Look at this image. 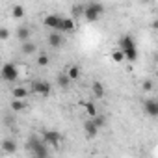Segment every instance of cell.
<instances>
[{
  "instance_id": "cell-1",
  "label": "cell",
  "mask_w": 158,
  "mask_h": 158,
  "mask_svg": "<svg viewBox=\"0 0 158 158\" xmlns=\"http://www.w3.org/2000/svg\"><path fill=\"white\" fill-rule=\"evenodd\" d=\"M26 151H28L32 156H35V158H45V156H48V145L45 143L43 136L32 134V136L28 138V141H26Z\"/></svg>"
},
{
  "instance_id": "cell-2",
  "label": "cell",
  "mask_w": 158,
  "mask_h": 158,
  "mask_svg": "<svg viewBox=\"0 0 158 158\" xmlns=\"http://www.w3.org/2000/svg\"><path fill=\"white\" fill-rule=\"evenodd\" d=\"M104 15V6L101 2H97V0H93V2H89L86 6V13H84V19L89 21V23H97L101 17Z\"/></svg>"
},
{
  "instance_id": "cell-3",
  "label": "cell",
  "mask_w": 158,
  "mask_h": 158,
  "mask_svg": "<svg viewBox=\"0 0 158 158\" xmlns=\"http://www.w3.org/2000/svg\"><path fill=\"white\" fill-rule=\"evenodd\" d=\"M30 91L39 95V97H43V99H47L50 95V84L45 82V80H34L32 86H30Z\"/></svg>"
},
{
  "instance_id": "cell-4",
  "label": "cell",
  "mask_w": 158,
  "mask_h": 158,
  "mask_svg": "<svg viewBox=\"0 0 158 158\" xmlns=\"http://www.w3.org/2000/svg\"><path fill=\"white\" fill-rule=\"evenodd\" d=\"M2 78L6 82H15L19 78V69L15 67V63H4L2 65Z\"/></svg>"
},
{
  "instance_id": "cell-5",
  "label": "cell",
  "mask_w": 158,
  "mask_h": 158,
  "mask_svg": "<svg viewBox=\"0 0 158 158\" xmlns=\"http://www.w3.org/2000/svg\"><path fill=\"white\" fill-rule=\"evenodd\" d=\"M43 139H45L47 145H50V147H58V145L61 143V134L56 132V130H45V132H43Z\"/></svg>"
},
{
  "instance_id": "cell-6",
  "label": "cell",
  "mask_w": 158,
  "mask_h": 158,
  "mask_svg": "<svg viewBox=\"0 0 158 158\" xmlns=\"http://www.w3.org/2000/svg\"><path fill=\"white\" fill-rule=\"evenodd\" d=\"M48 45H50L52 48H60V47H63V45H65L63 32H58V30H54V32L48 35Z\"/></svg>"
},
{
  "instance_id": "cell-7",
  "label": "cell",
  "mask_w": 158,
  "mask_h": 158,
  "mask_svg": "<svg viewBox=\"0 0 158 158\" xmlns=\"http://www.w3.org/2000/svg\"><path fill=\"white\" fill-rule=\"evenodd\" d=\"M43 24L50 30H58L60 32V26H61V15H47L43 19Z\"/></svg>"
},
{
  "instance_id": "cell-8",
  "label": "cell",
  "mask_w": 158,
  "mask_h": 158,
  "mask_svg": "<svg viewBox=\"0 0 158 158\" xmlns=\"http://www.w3.org/2000/svg\"><path fill=\"white\" fill-rule=\"evenodd\" d=\"M143 112L149 117H158V102H156V99H147L143 102Z\"/></svg>"
},
{
  "instance_id": "cell-9",
  "label": "cell",
  "mask_w": 158,
  "mask_h": 158,
  "mask_svg": "<svg viewBox=\"0 0 158 158\" xmlns=\"http://www.w3.org/2000/svg\"><path fill=\"white\" fill-rule=\"evenodd\" d=\"M15 37H17L21 43L28 41V39L32 37V28H30L28 24H21V26L17 28V32H15Z\"/></svg>"
},
{
  "instance_id": "cell-10",
  "label": "cell",
  "mask_w": 158,
  "mask_h": 158,
  "mask_svg": "<svg viewBox=\"0 0 158 158\" xmlns=\"http://www.w3.org/2000/svg\"><path fill=\"white\" fill-rule=\"evenodd\" d=\"M74 28H76V19H73V17H61L60 32L69 34V32H74Z\"/></svg>"
},
{
  "instance_id": "cell-11",
  "label": "cell",
  "mask_w": 158,
  "mask_h": 158,
  "mask_svg": "<svg viewBox=\"0 0 158 158\" xmlns=\"http://www.w3.org/2000/svg\"><path fill=\"white\" fill-rule=\"evenodd\" d=\"M99 130H101V128L95 125V121H93L91 117L84 123V132H86V138H89V139H91V138H95V136L99 134Z\"/></svg>"
},
{
  "instance_id": "cell-12",
  "label": "cell",
  "mask_w": 158,
  "mask_h": 158,
  "mask_svg": "<svg viewBox=\"0 0 158 158\" xmlns=\"http://www.w3.org/2000/svg\"><path fill=\"white\" fill-rule=\"evenodd\" d=\"M71 82H73V78H71L67 73H60V74L56 76V84H58L61 89H67V88L71 86Z\"/></svg>"
},
{
  "instance_id": "cell-13",
  "label": "cell",
  "mask_w": 158,
  "mask_h": 158,
  "mask_svg": "<svg viewBox=\"0 0 158 158\" xmlns=\"http://www.w3.org/2000/svg\"><path fill=\"white\" fill-rule=\"evenodd\" d=\"M21 52L24 54V56H30V54H35L37 52V45L34 43V41H24L23 45H21Z\"/></svg>"
},
{
  "instance_id": "cell-14",
  "label": "cell",
  "mask_w": 158,
  "mask_h": 158,
  "mask_svg": "<svg viewBox=\"0 0 158 158\" xmlns=\"http://www.w3.org/2000/svg\"><path fill=\"white\" fill-rule=\"evenodd\" d=\"M132 47H136L132 35H123V37H119V48H121V50H127V48H132Z\"/></svg>"
},
{
  "instance_id": "cell-15",
  "label": "cell",
  "mask_w": 158,
  "mask_h": 158,
  "mask_svg": "<svg viewBox=\"0 0 158 158\" xmlns=\"http://www.w3.org/2000/svg\"><path fill=\"white\" fill-rule=\"evenodd\" d=\"M84 13H86V6H82V4H74L71 8V17L73 19H80V17H84Z\"/></svg>"
},
{
  "instance_id": "cell-16",
  "label": "cell",
  "mask_w": 158,
  "mask_h": 158,
  "mask_svg": "<svg viewBox=\"0 0 158 158\" xmlns=\"http://www.w3.org/2000/svg\"><path fill=\"white\" fill-rule=\"evenodd\" d=\"M2 151H4L6 154H13V152L17 151V143H15L13 139H4V141H2Z\"/></svg>"
},
{
  "instance_id": "cell-17",
  "label": "cell",
  "mask_w": 158,
  "mask_h": 158,
  "mask_svg": "<svg viewBox=\"0 0 158 158\" xmlns=\"http://www.w3.org/2000/svg\"><path fill=\"white\" fill-rule=\"evenodd\" d=\"M28 93H32V91H28L26 88H21V86H17V88H13V89H11L13 99H26V97H28Z\"/></svg>"
},
{
  "instance_id": "cell-18",
  "label": "cell",
  "mask_w": 158,
  "mask_h": 158,
  "mask_svg": "<svg viewBox=\"0 0 158 158\" xmlns=\"http://www.w3.org/2000/svg\"><path fill=\"white\" fill-rule=\"evenodd\" d=\"M91 91H93V95H95L97 99H102V97H104V84L93 82V84H91Z\"/></svg>"
},
{
  "instance_id": "cell-19",
  "label": "cell",
  "mask_w": 158,
  "mask_h": 158,
  "mask_svg": "<svg viewBox=\"0 0 158 158\" xmlns=\"http://www.w3.org/2000/svg\"><path fill=\"white\" fill-rule=\"evenodd\" d=\"M24 108H26L24 99H13V101H11V110H13V112H23Z\"/></svg>"
},
{
  "instance_id": "cell-20",
  "label": "cell",
  "mask_w": 158,
  "mask_h": 158,
  "mask_svg": "<svg viewBox=\"0 0 158 158\" xmlns=\"http://www.w3.org/2000/svg\"><path fill=\"white\" fill-rule=\"evenodd\" d=\"M93 121H95V125L99 127V128H104L106 125H108V119H106V115L104 114H97L95 117H91Z\"/></svg>"
},
{
  "instance_id": "cell-21",
  "label": "cell",
  "mask_w": 158,
  "mask_h": 158,
  "mask_svg": "<svg viewBox=\"0 0 158 158\" xmlns=\"http://www.w3.org/2000/svg\"><path fill=\"white\" fill-rule=\"evenodd\" d=\"M67 74L73 78V80H78V78H80V67H78V65H71L67 69Z\"/></svg>"
},
{
  "instance_id": "cell-22",
  "label": "cell",
  "mask_w": 158,
  "mask_h": 158,
  "mask_svg": "<svg viewBox=\"0 0 158 158\" xmlns=\"http://www.w3.org/2000/svg\"><path fill=\"white\" fill-rule=\"evenodd\" d=\"M123 52H125V58H127L128 61H136V58H138V48H136V47L127 48V50H123Z\"/></svg>"
},
{
  "instance_id": "cell-23",
  "label": "cell",
  "mask_w": 158,
  "mask_h": 158,
  "mask_svg": "<svg viewBox=\"0 0 158 158\" xmlns=\"http://www.w3.org/2000/svg\"><path fill=\"white\" fill-rule=\"evenodd\" d=\"M11 15H13V19H23L24 17V8L23 6H13Z\"/></svg>"
},
{
  "instance_id": "cell-24",
  "label": "cell",
  "mask_w": 158,
  "mask_h": 158,
  "mask_svg": "<svg viewBox=\"0 0 158 158\" xmlns=\"http://www.w3.org/2000/svg\"><path fill=\"white\" fill-rule=\"evenodd\" d=\"M84 108H86V114H88V115H89V117H95V115H97V114H99V112H97V108H95V104H93V102H86V104H84Z\"/></svg>"
},
{
  "instance_id": "cell-25",
  "label": "cell",
  "mask_w": 158,
  "mask_h": 158,
  "mask_svg": "<svg viewBox=\"0 0 158 158\" xmlns=\"http://www.w3.org/2000/svg\"><path fill=\"white\" fill-rule=\"evenodd\" d=\"M112 60H114V61H117V63H121V61H123V60H127V58H125V52L119 48V50H114V52H112Z\"/></svg>"
},
{
  "instance_id": "cell-26",
  "label": "cell",
  "mask_w": 158,
  "mask_h": 158,
  "mask_svg": "<svg viewBox=\"0 0 158 158\" xmlns=\"http://www.w3.org/2000/svg\"><path fill=\"white\" fill-rule=\"evenodd\" d=\"M48 61H50V60H48L47 54H39V56H37V65H39V67H47Z\"/></svg>"
},
{
  "instance_id": "cell-27",
  "label": "cell",
  "mask_w": 158,
  "mask_h": 158,
  "mask_svg": "<svg viewBox=\"0 0 158 158\" xmlns=\"http://www.w3.org/2000/svg\"><path fill=\"white\" fill-rule=\"evenodd\" d=\"M8 37H10V30H8V28H0V39H2V41H8Z\"/></svg>"
},
{
  "instance_id": "cell-28",
  "label": "cell",
  "mask_w": 158,
  "mask_h": 158,
  "mask_svg": "<svg viewBox=\"0 0 158 158\" xmlns=\"http://www.w3.org/2000/svg\"><path fill=\"white\" fill-rule=\"evenodd\" d=\"M151 89H152L151 80H145V82H143V91H151Z\"/></svg>"
},
{
  "instance_id": "cell-29",
  "label": "cell",
  "mask_w": 158,
  "mask_h": 158,
  "mask_svg": "<svg viewBox=\"0 0 158 158\" xmlns=\"http://www.w3.org/2000/svg\"><path fill=\"white\" fill-rule=\"evenodd\" d=\"M141 2H151V0H141Z\"/></svg>"
},
{
  "instance_id": "cell-30",
  "label": "cell",
  "mask_w": 158,
  "mask_h": 158,
  "mask_svg": "<svg viewBox=\"0 0 158 158\" xmlns=\"http://www.w3.org/2000/svg\"><path fill=\"white\" fill-rule=\"evenodd\" d=\"M156 23H158V13H156Z\"/></svg>"
},
{
  "instance_id": "cell-31",
  "label": "cell",
  "mask_w": 158,
  "mask_h": 158,
  "mask_svg": "<svg viewBox=\"0 0 158 158\" xmlns=\"http://www.w3.org/2000/svg\"><path fill=\"white\" fill-rule=\"evenodd\" d=\"M156 28H158V23H156Z\"/></svg>"
},
{
  "instance_id": "cell-32",
  "label": "cell",
  "mask_w": 158,
  "mask_h": 158,
  "mask_svg": "<svg viewBox=\"0 0 158 158\" xmlns=\"http://www.w3.org/2000/svg\"><path fill=\"white\" fill-rule=\"evenodd\" d=\"M156 76H158V71H156Z\"/></svg>"
},
{
  "instance_id": "cell-33",
  "label": "cell",
  "mask_w": 158,
  "mask_h": 158,
  "mask_svg": "<svg viewBox=\"0 0 158 158\" xmlns=\"http://www.w3.org/2000/svg\"><path fill=\"white\" fill-rule=\"evenodd\" d=\"M156 102H158V99H156Z\"/></svg>"
}]
</instances>
